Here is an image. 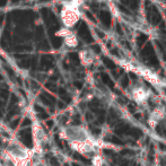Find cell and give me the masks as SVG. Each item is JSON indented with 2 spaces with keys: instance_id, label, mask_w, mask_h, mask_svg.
<instances>
[{
  "instance_id": "obj_5",
  "label": "cell",
  "mask_w": 166,
  "mask_h": 166,
  "mask_svg": "<svg viewBox=\"0 0 166 166\" xmlns=\"http://www.w3.org/2000/svg\"><path fill=\"white\" fill-rule=\"evenodd\" d=\"M79 58L80 61L84 66H89L92 65L95 60V54L89 50H83L79 52Z\"/></svg>"
},
{
  "instance_id": "obj_1",
  "label": "cell",
  "mask_w": 166,
  "mask_h": 166,
  "mask_svg": "<svg viewBox=\"0 0 166 166\" xmlns=\"http://www.w3.org/2000/svg\"><path fill=\"white\" fill-rule=\"evenodd\" d=\"M80 16H82L80 5L75 2L74 0L67 1L62 6L61 13H60V19H61L63 27H66V28L71 29L79 22Z\"/></svg>"
},
{
  "instance_id": "obj_3",
  "label": "cell",
  "mask_w": 166,
  "mask_h": 166,
  "mask_svg": "<svg viewBox=\"0 0 166 166\" xmlns=\"http://www.w3.org/2000/svg\"><path fill=\"white\" fill-rule=\"evenodd\" d=\"M32 131H33V137H34V140H35V143H37L40 146V143H43L45 140L46 138L45 132H44V130H43L42 127L39 123H34Z\"/></svg>"
},
{
  "instance_id": "obj_2",
  "label": "cell",
  "mask_w": 166,
  "mask_h": 166,
  "mask_svg": "<svg viewBox=\"0 0 166 166\" xmlns=\"http://www.w3.org/2000/svg\"><path fill=\"white\" fill-rule=\"evenodd\" d=\"M131 96H132V98H134V102H136L137 104L145 105L150 97V91L147 89L143 85H136V86L132 88Z\"/></svg>"
},
{
  "instance_id": "obj_4",
  "label": "cell",
  "mask_w": 166,
  "mask_h": 166,
  "mask_svg": "<svg viewBox=\"0 0 166 166\" xmlns=\"http://www.w3.org/2000/svg\"><path fill=\"white\" fill-rule=\"evenodd\" d=\"M78 43H79L78 37H77V35L74 32H71L70 34H68V35L66 36V37H63V46L68 48V49H75V48H77Z\"/></svg>"
}]
</instances>
